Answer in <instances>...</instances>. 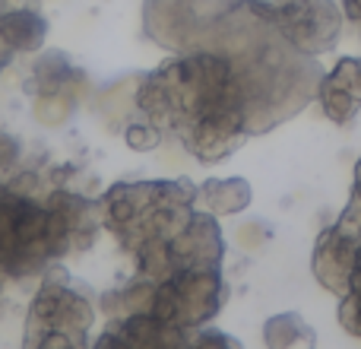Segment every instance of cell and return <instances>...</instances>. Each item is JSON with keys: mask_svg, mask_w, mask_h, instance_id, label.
<instances>
[{"mask_svg": "<svg viewBox=\"0 0 361 349\" xmlns=\"http://www.w3.org/2000/svg\"><path fill=\"white\" fill-rule=\"evenodd\" d=\"M19 156H23L19 140L10 137V134H0V169H13L19 162Z\"/></svg>", "mask_w": 361, "mask_h": 349, "instance_id": "obj_12", "label": "cell"}, {"mask_svg": "<svg viewBox=\"0 0 361 349\" xmlns=\"http://www.w3.org/2000/svg\"><path fill=\"white\" fill-rule=\"evenodd\" d=\"M269 349H314V333L298 314H276L263 327Z\"/></svg>", "mask_w": 361, "mask_h": 349, "instance_id": "obj_9", "label": "cell"}, {"mask_svg": "<svg viewBox=\"0 0 361 349\" xmlns=\"http://www.w3.org/2000/svg\"><path fill=\"white\" fill-rule=\"evenodd\" d=\"M200 200L209 213H241L250 203V184L244 178H209L200 187Z\"/></svg>", "mask_w": 361, "mask_h": 349, "instance_id": "obj_8", "label": "cell"}, {"mask_svg": "<svg viewBox=\"0 0 361 349\" xmlns=\"http://www.w3.org/2000/svg\"><path fill=\"white\" fill-rule=\"evenodd\" d=\"M343 13L355 23V29L361 32V0H343Z\"/></svg>", "mask_w": 361, "mask_h": 349, "instance_id": "obj_13", "label": "cell"}, {"mask_svg": "<svg viewBox=\"0 0 361 349\" xmlns=\"http://www.w3.org/2000/svg\"><path fill=\"white\" fill-rule=\"evenodd\" d=\"M317 99L336 124H345L361 108V57H343L330 73L320 76Z\"/></svg>", "mask_w": 361, "mask_h": 349, "instance_id": "obj_5", "label": "cell"}, {"mask_svg": "<svg viewBox=\"0 0 361 349\" xmlns=\"http://www.w3.org/2000/svg\"><path fill=\"white\" fill-rule=\"evenodd\" d=\"M124 140H127L130 150L149 153V150H156V146L162 143V127L152 124L149 118H137V121H130V124L124 127Z\"/></svg>", "mask_w": 361, "mask_h": 349, "instance_id": "obj_10", "label": "cell"}, {"mask_svg": "<svg viewBox=\"0 0 361 349\" xmlns=\"http://www.w3.org/2000/svg\"><path fill=\"white\" fill-rule=\"evenodd\" d=\"M184 349H241V346H238L235 337H228V333H222V331H203Z\"/></svg>", "mask_w": 361, "mask_h": 349, "instance_id": "obj_11", "label": "cell"}, {"mask_svg": "<svg viewBox=\"0 0 361 349\" xmlns=\"http://www.w3.org/2000/svg\"><path fill=\"white\" fill-rule=\"evenodd\" d=\"M228 286L222 283L219 267H180L156 283L152 295V314L169 324L200 327L222 308Z\"/></svg>", "mask_w": 361, "mask_h": 349, "instance_id": "obj_2", "label": "cell"}, {"mask_svg": "<svg viewBox=\"0 0 361 349\" xmlns=\"http://www.w3.org/2000/svg\"><path fill=\"white\" fill-rule=\"evenodd\" d=\"M0 38L10 45L13 51H23V54H32L44 45L48 38V19L38 10H29V6H16V10L0 13Z\"/></svg>", "mask_w": 361, "mask_h": 349, "instance_id": "obj_6", "label": "cell"}, {"mask_svg": "<svg viewBox=\"0 0 361 349\" xmlns=\"http://www.w3.org/2000/svg\"><path fill=\"white\" fill-rule=\"evenodd\" d=\"M95 324V299L86 289H76L67 273H51L44 286L38 289L35 302L29 308V324L25 337H38L44 331H70V333H89Z\"/></svg>", "mask_w": 361, "mask_h": 349, "instance_id": "obj_3", "label": "cell"}, {"mask_svg": "<svg viewBox=\"0 0 361 349\" xmlns=\"http://www.w3.org/2000/svg\"><path fill=\"white\" fill-rule=\"evenodd\" d=\"M244 4L305 54L330 51L343 32V13L333 0H244Z\"/></svg>", "mask_w": 361, "mask_h": 349, "instance_id": "obj_1", "label": "cell"}, {"mask_svg": "<svg viewBox=\"0 0 361 349\" xmlns=\"http://www.w3.org/2000/svg\"><path fill=\"white\" fill-rule=\"evenodd\" d=\"M222 232L209 213H190L184 225L169 242V261L171 270L180 267H219L222 261Z\"/></svg>", "mask_w": 361, "mask_h": 349, "instance_id": "obj_4", "label": "cell"}, {"mask_svg": "<svg viewBox=\"0 0 361 349\" xmlns=\"http://www.w3.org/2000/svg\"><path fill=\"white\" fill-rule=\"evenodd\" d=\"M82 80V73L70 64L63 51H48L35 61V73H32V89L38 95H57V93H73V83Z\"/></svg>", "mask_w": 361, "mask_h": 349, "instance_id": "obj_7", "label": "cell"}]
</instances>
